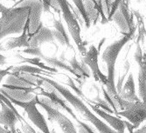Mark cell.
Here are the masks:
<instances>
[{
    "instance_id": "6da1fadb",
    "label": "cell",
    "mask_w": 146,
    "mask_h": 133,
    "mask_svg": "<svg viewBox=\"0 0 146 133\" xmlns=\"http://www.w3.org/2000/svg\"><path fill=\"white\" fill-rule=\"evenodd\" d=\"M38 77H40L42 80H44L45 82L48 83L50 85L54 87L66 99V101H67L68 104H70L74 108V110L82 117V118L90 122L95 126L96 130H97L100 133H117L111 127H110L104 121L100 119L95 113H93L91 111V110L84 104V102L79 97L74 95L69 89L64 87L62 85H60L57 81L52 80V79H49L47 77L39 76V75H38Z\"/></svg>"
},
{
    "instance_id": "7a4b0ae2",
    "label": "cell",
    "mask_w": 146,
    "mask_h": 133,
    "mask_svg": "<svg viewBox=\"0 0 146 133\" xmlns=\"http://www.w3.org/2000/svg\"><path fill=\"white\" fill-rule=\"evenodd\" d=\"M28 7L12 6L0 14V40L11 34L21 33L29 18Z\"/></svg>"
},
{
    "instance_id": "3957f363",
    "label": "cell",
    "mask_w": 146,
    "mask_h": 133,
    "mask_svg": "<svg viewBox=\"0 0 146 133\" xmlns=\"http://www.w3.org/2000/svg\"><path fill=\"white\" fill-rule=\"evenodd\" d=\"M58 4L60 8V11L62 13L63 18L68 25V31L74 41L75 45H77V49L82 54V56H85L87 54V48L86 44L82 41L81 37V26L79 24V22L77 21L76 18L73 14V12L69 7L68 1L66 0H58Z\"/></svg>"
},
{
    "instance_id": "277c9868",
    "label": "cell",
    "mask_w": 146,
    "mask_h": 133,
    "mask_svg": "<svg viewBox=\"0 0 146 133\" xmlns=\"http://www.w3.org/2000/svg\"><path fill=\"white\" fill-rule=\"evenodd\" d=\"M37 104L41 106L46 111L48 117V120L50 122H55L58 124L63 133H78L73 122L67 116H65L62 112H60V110L57 109L54 104L52 103V101L49 100L47 98H38Z\"/></svg>"
},
{
    "instance_id": "5b68a950",
    "label": "cell",
    "mask_w": 146,
    "mask_h": 133,
    "mask_svg": "<svg viewBox=\"0 0 146 133\" xmlns=\"http://www.w3.org/2000/svg\"><path fill=\"white\" fill-rule=\"evenodd\" d=\"M123 111H119L116 115L125 117L132 126V129H137L146 121V103L142 101L128 102L122 100Z\"/></svg>"
},
{
    "instance_id": "8992f818",
    "label": "cell",
    "mask_w": 146,
    "mask_h": 133,
    "mask_svg": "<svg viewBox=\"0 0 146 133\" xmlns=\"http://www.w3.org/2000/svg\"><path fill=\"white\" fill-rule=\"evenodd\" d=\"M38 98V97L35 95L33 99H32L29 102H19L12 99H9V100L12 103V104H16L19 106V107H22L25 112L26 113V115H27L28 118L30 119V121L42 133H51V130L48 127L46 118L37 107Z\"/></svg>"
},
{
    "instance_id": "52a82bcc",
    "label": "cell",
    "mask_w": 146,
    "mask_h": 133,
    "mask_svg": "<svg viewBox=\"0 0 146 133\" xmlns=\"http://www.w3.org/2000/svg\"><path fill=\"white\" fill-rule=\"evenodd\" d=\"M129 1H120V5L112 18V20L117 24L121 33L123 35L137 30L133 12L132 10H129Z\"/></svg>"
},
{
    "instance_id": "ba28073f",
    "label": "cell",
    "mask_w": 146,
    "mask_h": 133,
    "mask_svg": "<svg viewBox=\"0 0 146 133\" xmlns=\"http://www.w3.org/2000/svg\"><path fill=\"white\" fill-rule=\"evenodd\" d=\"M100 52L97 50V48L95 45H91L87 54L82 58V63L86 64L88 69L91 71L92 75L96 82H101L103 86H106L108 84V77L105 76L101 71L98 64V57Z\"/></svg>"
},
{
    "instance_id": "9c48e42d",
    "label": "cell",
    "mask_w": 146,
    "mask_h": 133,
    "mask_svg": "<svg viewBox=\"0 0 146 133\" xmlns=\"http://www.w3.org/2000/svg\"><path fill=\"white\" fill-rule=\"evenodd\" d=\"M14 6L28 7L30 10L29 13V27H28V36L33 35L42 23L40 18L43 11V3L42 1H22L17 3Z\"/></svg>"
},
{
    "instance_id": "30bf717a",
    "label": "cell",
    "mask_w": 146,
    "mask_h": 133,
    "mask_svg": "<svg viewBox=\"0 0 146 133\" xmlns=\"http://www.w3.org/2000/svg\"><path fill=\"white\" fill-rule=\"evenodd\" d=\"M48 85L50 87V90L49 89H41L39 95H42V96H45L46 98H47L49 100L52 101V103L54 104V105L57 109L66 111L68 114L71 115V117L74 119L77 123H79L81 120H80V119L78 118V117L76 116V114L70 108V106L68 104L66 99L52 85H50L49 84H48Z\"/></svg>"
},
{
    "instance_id": "8fae6325",
    "label": "cell",
    "mask_w": 146,
    "mask_h": 133,
    "mask_svg": "<svg viewBox=\"0 0 146 133\" xmlns=\"http://www.w3.org/2000/svg\"><path fill=\"white\" fill-rule=\"evenodd\" d=\"M88 104L90 106V108L95 113H96L99 117H101L103 120H105V123L109 124L108 125L111 127L114 130H115L117 133H125V129L127 128V122L123 121L119 117H116L113 116L112 114H110L108 112L104 111L103 110L98 108L97 106L92 104L91 103L88 102Z\"/></svg>"
},
{
    "instance_id": "7c38bea8",
    "label": "cell",
    "mask_w": 146,
    "mask_h": 133,
    "mask_svg": "<svg viewBox=\"0 0 146 133\" xmlns=\"http://www.w3.org/2000/svg\"><path fill=\"white\" fill-rule=\"evenodd\" d=\"M54 37L52 34V31L44 26L43 23H41L38 30L29 37L30 47H39V45L45 43H54Z\"/></svg>"
},
{
    "instance_id": "4fadbf2b",
    "label": "cell",
    "mask_w": 146,
    "mask_h": 133,
    "mask_svg": "<svg viewBox=\"0 0 146 133\" xmlns=\"http://www.w3.org/2000/svg\"><path fill=\"white\" fill-rule=\"evenodd\" d=\"M88 18L91 21V24L96 25L99 20V17L102 16V24H107L108 18L104 15L102 9L101 1H83Z\"/></svg>"
},
{
    "instance_id": "5bb4252c",
    "label": "cell",
    "mask_w": 146,
    "mask_h": 133,
    "mask_svg": "<svg viewBox=\"0 0 146 133\" xmlns=\"http://www.w3.org/2000/svg\"><path fill=\"white\" fill-rule=\"evenodd\" d=\"M119 97H120L122 99L128 101V102H138L141 101L138 98V96H137L136 93V85H135V81H134V77H133V73L129 72L127 81L125 82V84L123 85L122 90L119 94Z\"/></svg>"
},
{
    "instance_id": "9a60e30c",
    "label": "cell",
    "mask_w": 146,
    "mask_h": 133,
    "mask_svg": "<svg viewBox=\"0 0 146 133\" xmlns=\"http://www.w3.org/2000/svg\"><path fill=\"white\" fill-rule=\"evenodd\" d=\"M28 27H29V22L27 19V22H26V24L24 28V31L19 37H10L7 39V42L5 43V46H4L5 50H13L15 48H20V47H26V48L30 47L29 36H28Z\"/></svg>"
},
{
    "instance_id": "2e32d148",
    "label": "cell",
    "mask_w": 146,
    "mask_h": 133,
    "mask_svg": "<svg viewBox=\"0 0 146 133\" xmlns=\"http://www.w3.org/2000/svg\"><path fill=\"white\" fill-rule=\"evenodd\" d=\"M139 66L138 72V94L139 99L146 103V53H143V59L137 63Z\"/></svg>"
},
{
    "instance_id": "e0dca14e",
    "label": "cell",
    "mask_w": 146,
    "mask_h": 133,
    "mask_svg": "<svg viewBox=\"0 0 146 133\" xmlns=\"http://www.w3.org/2000/svg\"><path fill=\"white\" fill-rule=\"evenodd\" d=\"M54 31H52V34H54V39L59 41L61 44V45L67 46L68 48H72L73 46L70 43L68 34L67 33V31H66L64 28L61 19L54 20Z\"/></svg>"
},
{
    "instance_id": "ac0fdd59",
    "label": "cell",
    "mask_w": 146,
    "mask_h": 133,
    "mask_svg": "<svg viewBox=\"0 0 146 133\" xmlns=\"http://www.w3.org/2000/svg\"><path fill=\"white\" fill-rule=\"evenodd\" d=\"M71 68L73 69V71H74L75 76L79 78L82 79V80H85L86 78L90 77V70L88 69V67L84 64L82 62L79 63L76 59V57L74 56L72 58H70L68 60Z\"/></svg>"
},
{
    "instance_id": "d6986e66",
    "label": "cell",
    "mask_w": 146,
    "mask_h": 133,
    "mask_svg": "<svg viewBox=\"0 0 146 133\" xmlns=\"http://www.w3.org/2000/svg\"><path fill=\"white\" fill-rule=\"evenodd\" d=\"M19 72H24L27 74H32V75H36V74H43V75H47L52 77L56 73H52L50 71H44L40 68H38L36 66L33 65H19V66H13V68L11 71V74H15V73H19Z\"/></svg>"
},
{
    "instance_id": "ffe728a7",
    "label": "cell",
    "mask_w": 146,
    "mask_h": 133,
    "mask_svg": "<svg viewBox=\"0 0 146 133\" xmlns=\"http://www.w3.org/2000/svg\"><path fill=\"white\" fill-rule=\"evenodd\" d=\"M15 58H17L19 60V62H21V63H28V64H33V66L35 65L36 67L40 68V69H42L44 71H50V72H52V73H58L57 69L52 68V67H50V66L45 64L39 58L35 57V58H24L20 54H16L15 55Z\"/></svg>"
},
{
    "instance_id": "44dd1931",
    "label": "cell",
    "mask_w": 146,
    "mask_h": 133,
    "mask_svg": "<svg viewBox=\"0 0 146 133\" xmlns=\"http://www.w3.org/2000/svg\"><path fill=\"white\" fill-rule=\"evenodd\" d=\"M133 15L137 19V29L138 30V37L137 38V44H143L145 37H146V29L144 26V22H143V18L140 14V12L137 10H132Z\"/></svg>"
},
{
    "instance_id": "7402d4cb",
    "label": "cell",
    "mask_w": 146,
    "mask_h": 133,
    "mask_svg": "<svg viewBox=\"0 0 146 133\" xmlns=\"http://www.w3.org/2000/svg\"><path fill=\"white\" fill-rule=\"evenodd\" d=\"M43 60L48 64L52 68H59V69H62V70H65V71H67L70 73H72L73 75L75 76L74 74V71H73V69L71 68V66L68 65L66 64L64 61H61V60H59L56 57H46L43 58Z\"/></svg>"
},
{
    "instance_id": "603a6c76",
    "label": "cell",
    "mask_w": 146,
    "mask_h": 133,
    "mask_svg": "<svg viewBox=\"0 0 146 133\" xmlns=\"http://www.w3.org/2000/svg\"><path fill=\"white\" fill-rule=\"evenodd\" d=\"M75 6H76V10H78L80 16H81L83 23L85 24V26L86 28H90L91 26V21L88 18V12L86 10V8H85V5H84V3L83 1H81V0H78V1H74L73 2Z\"/></svg>"
},
{
    "instance_id": "cb8c5ba5",
    "label": "cell",
    "mask_w": 146,
    "mask_h": 133,
    "mask_svg": "<svg viewBox=\"0 0 146 133\" xmlns=\"http://www.w3.org/2000/svg\"><path fill=\"white\" fill-rule=\"evenodd\" d=\"M129 68H130V63L126 60L125 63H124V68H123V72L121 76H119L118 77V80H117V84L115 85V89H116V91L118 93V95L120 94V92L122 90V88L123 86V82H124V79L127 76V73L129 72Z\"/></svg>"
},
{
    "instance_id": "d4e9b609",
    "label": "cell",
    "mask_w": 146,
    "mask_h": 133,
    "mask_svg": "<svg viewBox=\"0 0 146 133\" xmlns=\"http://www.w3.org/2000/svg\"><path fill=\"white\" fill-rule=\"evenodd\" d=\"M65 77H66V80H62V82H63L65 85H67L70 86V88H72V89L75 91V93H77V96L81 97V98H84L85 100L88 101V99L86 98V97H85V95L83 94V92L82 91V90L80 89V88H78V87L75 85V84H74V82L73 79H72L70 77H68V75H65Z\"/></svg>"
},
{
    "instance_id": "484cf974",
    "label": "cell",
    "mask_w": 146,
    "mask_h": 133,
    "mask_svg": "<svg viewBox=\"0 0 146 133\" xmlns=\"http://www.w3.org/2000/svg\"><path fill=\"white\" fill-rule=\"evenodd\" d=\"M22 51L24 53H26V54L33 55L37 58H39L41 60L45 58V55L42 52L40 47H28V48H25V50H23Z\"/></svg>"
},
{
    "instance_id": "4316f807",
    "label": "cell",
    "mask_w": 146,
    "mask_h": 133,
    "mask_svg": "<svg viewBox=\"0 0 146 133\" xmlns=\"http://www.w3.org/2000/svg\"><path fill=\"white\" fill-rule=\"evenodd\" d=\"M119 5H120V1H112L111 7H110V15L108 17V21L109 22L112 21V18H113L114 14L115 13V11L117 10Z\"/></svg>"
},
{
    "instance_id": "83f0119b",
    "label": "cell",
    "mask_w": 146,
    "mask_h": 133,
    "mask_svg": "<svg viewBox=\"0 0 146 133\" xmlns=\"http://www.w3.org/2000/svg\"><path fill=\"white\" fill-rule=\"evenodd\" d=\"M143 53L141 48V45L140 44H137V49L135 51V54H134V58L137 61V63L140 62L143 59Z\"/></svg>"
},
{
    "instance_id": "f1b7e54d",
    "label": "cell",
    "mask_w": 146,
    "mask_h": 133,
    "mask_svg": "<svg viewBox=\"0 0 146 133\" xmlns=\"http://www.w3.org/2000/svg\"><path fill=\"white\" fill-rule=\"evenodd\" d=\"M13 68V66H9L8 68L3 70V69H0V84L2 83V80L4 79L5 77H6L7 75L9 76L11 74V71Z\"/></svg>"
},
{
    "instance_id": "f546056e",
    "label": "cell",
    "mask_w": 146,
    "mask_h": 133,
    "mask_svg": "<svg viewBox=\"0 0 146 133\" xmlns=\"http://www.w3.org/2000/svg\"><path fill=\"white\" fill-rule=\"evenodd\" d=\"M49 5H50V8H52L54 9L58 14H60V8L59 6V4H58V1H49Z\"/></svg>"
},
{
    "instance_id": "4dcf8cb0",
    "label": "cell",
    "mask_w": 146,
    "mask_h": 133,
    "mask_svg": "<svg viewBox=\"0 0 146 133\" xmlns=\"http://www.w3.org/2000/svg\"><path fill=\"white\" fill-rule=\"evenodd\" d=\"M42 3H43V11L44 12H50L49 1H42Z\"/></svg>"
},
{
    "instance_id": "1f68e13d",
    "label": "cell",
    "mask_w": 146,
    "mask_h": 133,
    "mask_svg": "<svg viewBox=\"0 0 146 133\" xmlns=\"http://www.w3.org/2000/svg\"><path fill=\"white\" fill-rule=\"evenodd\" d=\"M7 63V57L3 54H0V66H4Z\"/></svg>"
},
{
    "instance_id": "d6a6232c",
    "label": "cell",
    "mask_w": 146,
    "mask_h": 133,
    "mask_svg": "<svg viewBox=\"0 0 146 133\" xmlns=\"http://www.w3.org/2000/svg\"><path fill=\"white\" fill-rule=\"evenodd\" d=\"M134 133H146V124L142 126L140 129H138L137 130H136Z\"/></svg>"
},
{
    "instance_id": "836d02e7",
    "label": "cell",
    "mask_w": 146,
    "mask_h": 133,
    "mask_svg": "<svg viewBox=\"0 0 146 133\" xmlns=\"http://www.w3.org/2000/svg\"><path fill=\"white\" fill-rule=\"evenodd\" d=\"M6 9H7V7H5V5H3L1 3H0V14H1L2 12H4Z\"/></svg>"
},
{
    "instance_id": "e575fe53",
    "label": "cell",
    "mask_w": 146,
    "mask_h": 133,
    "mask_svg": "<svg viewBox=\"0 0 146 133\" xmlns=\"http://www.w3.org/2000/svg\"><path fill=\"white\" fill-rule=\"evenodd\" d=\"M0 133H11V131L6 130V129H4V128H2L1 126H0Z\"/></svg>"
},
{
    "instance_id": "d590c367",
    "label": "cell",
    "mask_w": 146,
    "mask_h": 133,
    "mask_svg": "<svg viewBox=\"0 0 146 133\" xmlns=\"http://www.w3.org/2000/svg\"><path fill=\"white\" fill-rule=\"evenodd\" d=\"M51 133H56V132H55V131H54V130H52V131H51Z\"/></svg>"
},
{
    "instance_id": "8d00e7d4",
    "label": "cell",
    "mask_w": 146,
    "mask_h": 133,
    "mask_svg": "<svg viewBox=\"0 0 146 133\" xmlns=\"http://www.w3.org/2000/svg\"><path fill=\"white\" fill-rule=\"evenodd\" d=\"M0 106H1V104H0Z\"/></svg>"
},
{
    "instance_id": "74e56055",
    "label": "cell",
    "mask_w": 146,
    "mask_h": 133,
    "mask_svg": "<svg viewBox=\"0 0 146 133\" xmlns=\"http://www.w3.org/2000/svg\"><path fill=\"white\" fill-rule=\"evenodd\" d=\"M145 10H146V9H145Z\"/></svg>"
}]
</instances>
